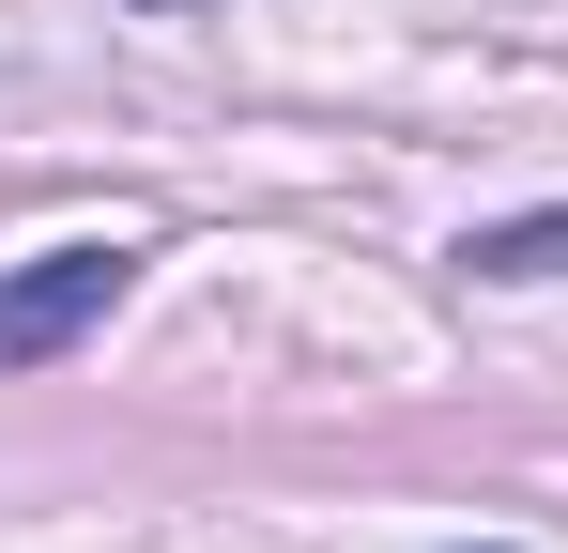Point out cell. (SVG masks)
I'll use <instances>...</instances> for the list:
<instances>
[{
    "mask_svg": "<svg viewBox=\"0 0 568 553\" xmlns=\"http://www.w3.org/2000/svg\"><path fill=\"white\" fill-rule=\"evenodd\" d=\"M154 16H185V0H154Z\"/></svg>",
    "mask_w": 568,
    "mask_h": 553,
    "instance_id": "obj_3",
    "label": "cell"
},
{
    "mask_svg": "<svg viewBox=\"0 0 568 553\" xmlns=\"http://www.w3.org/2000/svg\"><path fill=\"white\" fill-rule=\"evenodd\" d=\"M108 292H123V247H47V262L0 292V369H47V354L108 308Z\"/></svg>",
    "mask_w": 568,
    "mask_h": 553,
    "instance_id": "obj_1",
    "label": "cell"
},
{
    "mask_svg": "<svg viewBox=\"0 0 568 553\" xmlns=\"http://www.w3.org/2000/svg\"><path fill=\"white\" fill-rule=\"evenodd\" d=\"M476 262H491V276H554V262H568V215H538V231H491Z\"/></svg>",
    "mask_w": 568,
    "mask_h": 553,
    "instance_id": "obj_2",
    "label": "cell"
}]
</instances>
